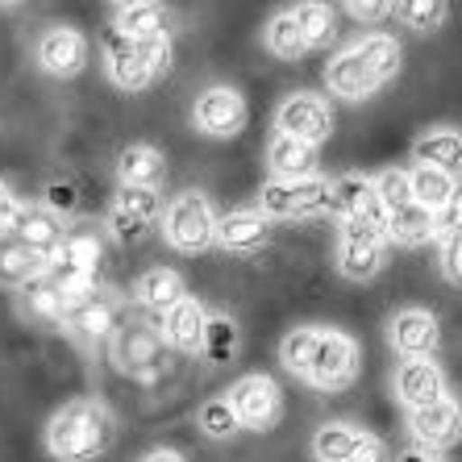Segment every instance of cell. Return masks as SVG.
<instances>
[{"label":"cell","instance_id":"obj_1","mask_svg":"<svg viewBox=\"0 0 462 462\" xmlns=\"http://www.w3.org/2000/svg\"><path fill=\"white\" fill-rule=\"evenodd\" d=\"M117 438V420L108 404L84 396L67 400L63 409L46 420V450L59 462H97Z\"/></svg>","mask_w":462,"mask_h":462},{"label":"cell","instance_id":"obj_2","mask_svg":"<svg viewBox=\"0 0 462 462\" xmlns=\"http://www.w3.org/2000/svg\"><path fill=\"white\" fill-rule=\"evenodd\" d=\"M171 67V33H117L108 30L105 38V71L121 92H146L159 76H167Z\"/></svg>","mask_w":462,"mask_h":462},{"label":"cell","instance_id":"obj_3","mask_svg":"<svg viewBox=\"0 0 462 462\" xmlns=\"http://www.w3.org/2000/svg\"><path fill=\"white\" fill-rule=\"evenodd\" d=\"M105 258V234L92 221H76L67 226V237L59 254L46 263V280L54 283V291L67 300V309L76 300H84L88 291H97V271Z\"/></svg>","mask_w":462,"mask_h":462},{"label":"cell","instance_id":"obj_4","mask_svg":"<svg viewBox=\"0 0 462 462\" xmlns=\"http://www.w3.org/2000/svg\"><path fill=\"white\" fill-rule=\"evenodd\" d=\"M162 237L167 246L183 250V254H196V250L217 246V208L205 192H188L171 196L167 208H162Z\"/></svg>","mask_w":462,"mask_h":462},{"label":"cell","instance_id":"obj_5","mask_svg":"<svg viewBox=\"0 0 462 462\" xmlns=\"http://www.w3.org/2000/svg\"><path fill=\"white\" fill-rule=\"evenodd\" d=\"M108 358H113V366H117L121 375L151 383V379L162 375V366H167V342H162L159 325L129 317L117 334H113V342H108Z\"/></svg>","mask_w":462,"mask_h":462},{"label":"cell","instance_id":"obj_6","mask_svg":"<svg viewBox=\"0 0 462 462\" xmlns=\"http://www.w3.org/2000/svg\"><path fill=\"white\" fill-rule=\"evenodd\" d=\"M258 213L267 221H291V217H317L329 213V180H267L258 188Z\"/></svg>","mask_w":462,"mask_h":462},{"label":"cell","instance_id":"obj_7","mask_svg":"<svg viewBox=\"0 0 462 462\" xmlns=\"http://www.w3.org/2000/svg\"><path fill=\"white\" fill-rule=\"evenodd\" d=\"M387 250H392V237L363 226V221H342L337 226V271L346 280H375L387 263Z\"/></svg>","mask_w":462,"mask_h":462},{"label":"cell","instance_id":"obj_8","mask_svg":"<svg viewBox=\"0 0 462 462\" xmlns=\"http://www.w3.org/2000/svg\"><path fill=\"white\" fill-rule=\"evenodd\" d=\"M355 375H358V342L350 334H342V329H325L321 325L304 383L321 387V392H342V387L355 383Z\"/></svg>","mask_w":462,"mask_h":462},{"label":"cell","instance_id":"obj_9","mask_svg":"<svg viewBox=\"0 0 462 462\" xmlns=\"http://www.w3.org/2000/svg\"><path fill=\"white\" fill-rule=\"evenodd\" d=\"M226 400L234 404L237 420H242V430H254V433H267L280 425L283 417V392L280 383L271 375H263V371H254V375H242L229 383Z\"/></svg>","mask_w":462,"mask_h":462},{"label":"cell","instance_id":"obj_10","mask_svg":"<svg viewBox=\"0 0 462 462\" xmlns=\"http://www.w3.org/2000/svg\"><path fill=\"white\" fill-rule=\"evenodd\" d=\"M246 97L234 84H208L200 97L192 100V125L205 138H237L246 129Z\"/></svg>","mask_w":462,"mask_h":462},{"label":"cell","instance_id":"obj_11","mask_svg":"<svg viewBox=\"0 0 462 462\" xmlns=\"http://www.w3.org/2000/svg\"><path fill=\"white\" fill-rule=\"evenodd\" d=\"M329 213L337 221H363V226L387 234V208L375 192V175L346 171L337 180H329Z\"/></svg>","mask_w":462,"mask_h":462},{"label":"cell","instance_id":"obj_12","mask_svg":"<svg viewBox=\"0 0 462 462\" xmlns=\"http://www.w3.org/2000/svg\"><path fill=\"white\" fill-rule=\"evenodd\" d=\"M334 108L325 97H312V92H291L280 100L275 108V134H288L296 142H309V146H321V142L334 138Z\"/></svg>","mask_w":462,"mask_h":462},{"label":"cell","instance_id":"obj_13","mask_svg":"<svg viewBox=\"0 0 462 462\" xmlns=\"http://www.w3.org/2000/svg\"><path fill=\"white\" fill-rule=\"evenodd\" d=\"M121 325H125V317H121V300L108 288H97V291H88L84 300H76L71 309H67L63 329L84 346H100V342H113V334H117Z\"/></svg>","mask_w":462,"mask_h":462},{"label":"cell","instance_id":"obj_14","mask_svg":"<svg viewBox=\"0 0 462 462\" xmlns=\"http://www.w3.org/2000/svg\"><path fill=\"white\" fill-rule=\"evenodd\" d=\"M33 59H38V67H42L46 76L71 79L88 67L92 46H88V38L76 25H46V30L38 33V42H33Z\"/></svg>","mask_w":462,"mask_h":462},{"label":"cell","instance_id":"obj_15","mask_svg":"<svg viewBox=\"0 0 462 462\" xmlns=\"http://www.w3.org/2000/svg\"><path fill=\"white\" fill-rule=\"evenodd\" d=\"M392 387H396V400L409 412H420V409H430V404L450 396L446 371H441L433 358H400L396 375H392Z\"/></svg>","mask_w":462,"mask_h":462},{"label":"cell","instance_id":"obj_16","mask_svg":"<svg viewBox=\"0 0 462 462\" xmlns=\"http://www.w3.org/2000/svg\"><path fill=\"white\" fill-rule=\"evenodd\" d=\"M387 346L400 358H433L441 346V325L425 309H400L387 321Z\"/></svg>","mask_w":462,"mask_h":462},{"label":"cell","instance_id":"obj_17","mask_svg":"<svg viewBox=\"0 0 462 462\" xmlns=\"http://www.w3.org/2000/svg\"><path fill=\"white\" fill-rule=\"evenodd\" d=\"M409 433L420 450H433V454L450 450V446L462 441V404L454 396H446L438 404H430V409L409 412Z\"/></svg>","mask_w":462,"mask_h":462},{"label":"cell","instance_id":"obj_18","mask_svg":"<svg viewBox=\"0 0 462 462\" xmlns=\"http://www.w3.org/2000/svg\"><path fill=\"white\" fill-rule=\"evenodd\" d=\"M208 309L196 296H188V300H180L171 312H162L159 317V334L162 342L171 346V350H180V355H200L208 342Z\"/></svg>","mask_w":462,"mask_h":462},{"label":"cell","instance_id":"obj_19","mask_svg":"<svg viewBox=\"0 0 462 462\" xmlns=\"http://www.w3.org/2000/svg\"><path fill=\"white\" fill-rule=\"evenodd\" d=\"M379 79L375 71L366 67V59L358 54V46H346L342 54H334L329 63H325V92L337 100H366L379 92Z\"/></svg>","mask_w":462,"mask_h":462},{"label":"cell","instance_id":"obj_20","mask_svg":"<svg viewBox=\"0 0 462 462\" xmlns=\"http://www.w3.org/2000/svg\"><path fill=\"white\" fill-rule=\"evenodd\" d=\"M271 221L258 208H229L217 217V246L229 254H254L267 246Z\"/></svg>","mask_w":462,"mask_h":462},{"label":"cell","instance_id":"obj_21","mask_svg":"<svg viewBox=\"0 0 462 462\" xmlns=\"http://www.w3.org/2000/svg\"><path fill=\"white\" fill-rule=\"evenodd\" d=\"M412 159L417 167H433L454 180H462V129L454 125H433L412 142Z\"/></svg>","mask_w":462,"mask_h":462},{"label":"cell","instance_id":"obj_22","mask_svg":"<svg viewBox=\"0 0 462 462\" xmlns=\"http://www.w3.org/2000/svg\"><path fill=\"white\" fill-rule=\"evenodd\" d=\"M180 300H188V283H183V275L175 267H151L134 280V304L154 312V317L171 312Z\"/></svg>","mask_w":462,"mask_h":462},{"label":"cell","instance_id":"obj_23","mask_svg":"<svg viewBox=\"0 0 462 462\" xmlns=\"http://www.w3.org/2000/svg\"><path fill=\"white\" fill-rule=\"evenodd\" d=\"M317 146H309V142H296L288 138V134H275L271 129L267 138V167H271V180H312L317 175Z\"/></svg>","mask_w":462,"mask_h":462},{"label":"cell","instance_id":"obj_24","mask_svg":"<svg viewBox=\"0 0 462 462\" xmlns=\"http://www.w3.org/2000/svg\"><path fill=\"white\" fill-rule=\"evenodd\" d=\"M17 312H22V321L38 325V329H63L67 325V300L54 291V283L46 280V271L17 291Z\"/></svg>","mask_w":462,"mask_h":462},{"label":"cell","instance_id":"obj_25","mask_svg":"<svg viewBox=\"0 0 462 462\" xmlns=\"http://www.w3.org/2000/svg\"><path fill=\"white\" fill-rule=\"evenodd\" d=\"M167 180V159L151 142H129L117 154V183L121 188H159Z\"/></svg>","mask_w":462,"mask_h":462},{"label":"cell","instance_id":"obj_26","mask_svg":"<svg viewBox=\"0 0 462 462\" xmlns=\"http://www.w3.org/2000/svg\"><path fill=\"white\" fill-rule=\"evenodd\" d=\"M17 237H22L33 254H42L51 263L59 254V246H63L67 226H63V217H54L46 205H25L22 221H17Z\"/></svg>","mask_w":462,"mask_h":462},{"label":"cell","instance_id":"obj_27","mask_svg":"<svg viewBox=\"0 0 462 462\" xmlns=\"http://www.w3.org/2000/svg\"><path fill=\"white\" fill-rule=\"evenodd\" d=\"M46 271V258L33 254L17 234H5L0 237V288H13L22 291L25 283H33L38 275Z\"/></svg>","mask_w":462,"mask_h":462},{"label":"cell","instance_id":"obj_28","mask_svg":"<svg viewBox=\"0 0 462 462\" xmlns=\"http://www.w3.org/2000/svg\"><path fill=\"white\" fill-rule=\"evenodd\" d=\"M387 237L400 242V246H425V242L438 237V217L430 208H420L417 200H409V205L387 213Z\"/></svg>","mask_w":462,"mask_h":462},{"label":"cell","instance_id":"obj_29","mask_svg":"<svg viewBox=\"0 0 462 462\" xmlns=\"http://www.w3.org/2000/svg\"><path fill=\"white\" fill-rule=\"evenodd\" d=\"M358 438H363V430L350 425V420H325L321 430L312 433V458L317 462H350Z\"/></svg>","mask_w":462,"mask_h":462},{"label":"cell","instance_id":"obj_30","mask_svg":"<svg viewBox=\"0 0 462 462\" xmlns=\"http://www.w3.org/2000/svg\"><path fill=\"white\" fill-rule=\"evenodd\" d=\"M263 42H267V51L275 54V59H283V63H296V59H304L309 54V46H304V33L300 25H296V13L283 9L275 13L267 22V30H263Z\"/></svg>","mask_w":462,"mask_h":462},{"label":"cell","instance_id":"obj_31","mask_svg":"<svg viewBox=\"0 0 462 462\" xmlns=\"http://www.w3.org/2000/svg\"><path fill=\"white\" fill-rule=\"evenodd\" d=\"M409 183H412V200H417L420 208H430L433 217L446 208V200H450L454 188H458V180H454V175L433 171V167H412Z\"/></svg>","mask_w":462,"mask_h":462},{"label":"cell","instance_id":"obj_32","mask_svg":"<svg viewBox=\"0 0 462 462\" xmlns=\"http://www.w3.org/2000/svg\"><path fill=\"white\" fill-rule=\"evenodd\" d=\"M113 30L117 33H129V38H138V33H159L167 30V13L151 0H134V5H117L113 9Z\"/></svg>","mask_w":462,"mask_h":462},{"label":"cell","instance_id":"obj_33","mask_svg":"<svg viewBox=\"0 0 462 462\" xmlns=\"http://www.w3.org/2000/svg\"><path fill=\"white\" fill-rule=\"evenodd\" d=\"M291 13H296V25H300L304 46H309V51H321V46L334 42L337 22H334V9H329V5H317V0H309V5H296Z\"/></svg>","mask_w":462,"mask_h":462},{"label":"cell","instance_id":"obj_34","mask_svg":"<svg viewBox=\"0 0 462 462\" xmlns=\"http://www.w3.org/2000/svg\"><path fill=\"white\" fill-rule=\"evenodd\" d=\"M196 425L208 441H229L234 433H242V420H237L234 404L226 396H208L200 409H196Z\"/></svg>","mask_w":462,"mask_h":462},{"label":"cell","instance_id":"obj_35","mask_svg":"<svg viewBox=\"0 0 462 462\" xmlns=\"http://www.w3.org/2000/svg\"><path fill=\"white\" fill-rule=\"evenodd\" d=\"M317 334H321V325H300V329L283 334V342H280V363H283V371H291L296 379L309 375L312 350H317Z\"/></svg>","mask_w":462,"mask_h":462},{"label":"cell","instance_id":"obj_36","mask_svg":"<svg viewBox=\"0 0 462 462\" xmlns=\"http://www.w3.org/2000/svg\"><path fill=\"white\" fill-rule=\"evenodd\" d=\"M358 54L366 59V67L375 71L379 84H387V79H396L400 71V42L396 38H387V33H366L363 42H355Z\"/></svg>","mask_w":462,"mask_h":462},{"label":"cell","instance_id":"obj_37","mask_svg":"<svg viewBox=\"0 0 462 462\" xmlns=\"http://www.w3.org/2000/svg\"><path fill=\"white\" fill-rule=\"evenodd\" d=\"M113 208H121V213H129V217H138V221H146V226H154L167 205H162L159 188H117Z\"/></svg>","mask_w":462,"mask_h":462},{"label":"cell","instance_id":"obj_38","mask_svg":"<svg viewBox=\"0 0 462 462\" xmlns=\"http://www.w3.org/2000/svg\"><path fill=\"white\" fill-rule=\"evenodd\" d=\"M396 17L417 33H433L450 17V5H441V0H404V5H396Z\"/></svg>","mask_w":462,"mask_h":462},{"label":"cell","instance_id":"obj_39","mask_svg":"<svg viewBox=\"0 0 462 462\" xmlns=\"http://www.w3.org/2000/svg\"><path fill=\"white\" fill-rule=\"evenodd\" d=\"M375 192H379V200H383L387 213H392V208H400V205H409V200H412L409 171H404V167H387V171H379L375 175Z\"/></svg>","mask_w":462,"mask_h":462},{"label":"cell","instance_id":"obj_40","mask_svg":"<svg viewBox=\"0 0 462 462\" xmlns=\"http://www.w3.org/2000/svg\"><path fill=\"white\" fill-rule=\"evenodd\" d=\"M234 350H237V325L229 317H213L208 321V342H205V355L213 363H234Z\"/></svg>","mask_w":462,"mask_h":462},{"label":"cell","instance_id":"obj_41","mask_svg":"<svg viewBox=\"0 0 462 462\" xmlns=\"http://www.w3.org/2000/svg\"><path fill=\"white\" fill-rule=\"evenodd\" d=\"M105 234L113 237V242H121V246H138L142 237L151 234V226H146V221H138V217L121 213V208H108V217H105Z\"/></svg>","mask_w":462,"mask_h":462},{"label":"cell","instance_id":"obj_42","mask_svg":"<svg viewBox=\"0 0 462 462\" xmlns=\"http://www.w3.org/2000/svg\"><path fill=\"white\" fill-rule=\"evenodd\" d=\"M42 205L51 208L54 217H71L79 205V192H76V183H46V196H42Z\"/></svg>","mask_w":462,"mask_h":462},{"label":"cell","instance_id":"obj_43","mask_svg":"<svg viewBox=\"0 0 462 462\" xmlns=\"http://www.w3.org/2000/svg\"><path fill=\"white\" fill-rule=\"evenodd\" d=\"M441 275L454 283V288H462V234L454 237H441Z\"/></svg>","mask_w":462,"mask_h":462},{"label":"cell","instance_id":"obj_44","mask_svg":"<svg viewBox=\"0 0 462 462\" xmlns=\"http://www.w3.org/2000/svg\"><path fill=\"white\" fill-rule=\"evenodd\" d=\"M22 200H17V192H13L9 183L0 180V237L5 234H17V221H22Z\"/></svg>","mask_w":462,"mask_h":462},{"label":"cell","instance_id":"obj_45","mask_svg":"<svg viewBox=\"0 0 462 462\" xmlns=\"http://www.w3.org/2000/svg\"><path fill=\"white\" fill-rule=\"evenodd\" d=\"M454 234H462V180L454 188V196L446 200V208L438 213V237H454Z\"/></svg>","mask_w":462,"mask_h":462},{"label":"cell","instance_id":"obj_46","mask_svg":"<svg viewBox=\"0 0 462 462\" xmlns=\"http://www.w3.org/2000/svg\"><path fill=\"white\" fill-rule=\"evenodd\" d=\"M350 462H392V450H387L383 438H375V433L363 430V438H358L355 458H350Z\"/></svg>","mask_w":462,"mask_h":462},{"label":"cell","instance_id":"obj_47","mask_svg":"<svg viewBox=\"0 0 462 462\" xmlns=\"http://www.w3.org/2000/svg\"><path fill=\"white\" fill-rule=\"evenodd\" d=\"M346 13L355 17V22H379V17H392L396 13V5H346Z\"/></svg>","mask_w":462,"mask_h":462},{"label":"cell","instance_id":"obj_48","mask_svg":"<svg viewBox=\"0 0 462 462\" xmlns=\"http://www.w3.org/2000/svg\"><path fill=\"white\" fill-rule=\"evenodd\" d=\"M396 462H441L433 450H420V446H412V450H404Z\"/></svg>","mask_w":462,"mask_h":462},{"label":"cell","instance_id":"obj_49","mask_svg":"<svg viewBox=\"0 0 462 462\" xmlns=\"http://www.w3.org/2000/svg\"><path fill=\"white\" fill-rule=\"evenodd\" d=\"M138 462H183L180 450H151V454H142Z\"/></svg>","mask_w":462,"mask_h":462}]
</instances>
